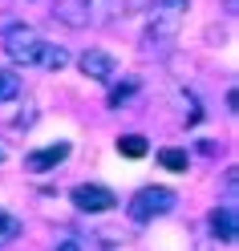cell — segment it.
<instances>
[{
	"instance_id": "6da1fadb",
	"label": "cell",
	"mask_w": 239,
	"mask_h": 251,
	"mask_svg": "<svg viewBox=\"0 0 239 251\" xmlns=\"http://www.w3.org/2000/svg\"><path fill=\"white\" fill-rule=\"evenodd\" d=\"M186 8H190V0H154L150 17H146V41L150 45H170L183 33Z\"/></svg>"
},
{
	"instance_id": "7a4b0ae2",
	"label": "cell",
	"mask_w": 239,
	"mask_h": 251,
	"mask_svg": "<svg viewBox=\"0 0 239 251\" xmlns=\"http://www.w3.org/2000/svg\"><path fill=\"white\" fill-rule=\"evenodd\" d=\"M4 53L12 57V65L33 69V65H41V61H45L49 41H45L37 28H28V25H12L8 33H4Z\"/></svg>"
},
{
	"instance_id": "3957f363",
	"label": "cell",
	"mask_w": 239,
	"mask_h": 251,
	"mask_svg": "<svg viewBox=\"0 0 239 251\" xmlns=\"http://www.w3.org/2000/svg\"><path fill=\"white\" fill-rule=\"evenodd\" d=\"M174 207V191L170 186H142V191L130 199V219L134 223H150V219L166 215Z\"/></svg>"
},
{
	"instance_id": "277c9868",
	"label": "cell",
	"mask_w": 239,
	"mask_h": 251,
	"mask_svg": "<svg viewBox=\"0 0 239 251\" xmlns=\"http://www.w3.org/2000/svg\"><path fill=\"white\" fill-rule=\"evenodd\" d=\"M73 207L77 211H85V215H102V211H109L118 202V195L109 191V186H102V182H81V186H73Z\"/></svg>"
},
{
	"instance_id": "5b68a950",
	"label": "cell",
	"mask_w": 239,
	"mask_h": 251,
	"mask_svg": "<svg viewBox=\"0 0 239 251\" xmlns=\"http://www.w3.org/2000/svg\"><path fill=\"white\" fill-rule=\"evenodd\" d=\"M77 65H81V73L89 77V81H114L118 77V61L109 53H102V49H85Z\"/></svg>"
},
{
	"instance_id": "8992f818",
	"label": "cell",
	"mask_w": 239,
	"mask_h": 251,
	"mask_svg": "<svg viewBox=\"0 0 239 251\" xmlns=\"http://www.w3.org/2000/svg\"><path fill=\"white\" fill-rule=\"evenodd\" d=\"M69 158V142H57V146H41V150H33V154H25V166L28 170H53L57 162H65Z\"/></svg>"
},
{
	"instance_id": "52a82bcc",
	"label": "cell",
	"mask_w": 239,
	"mask_h": 251,
	"mask_svg": "<svg viewBox=\"0 0 239 251\" xmlns=\"http://www.w3.org/2000/svg\"><path fill=\"white\" fill-rule=\"evenodd\" d=\"M53 17L61 25H69V28H85L89 25V0H57Z\"/></svg>"
},
{
	"instance_id": "ba28073f",
	"label": "cell",
	"mask_w": 239,
	"mask_h": 251,
	"mask_svg": "<svg viewBox=\"0 0 239 251\" xmlns=\"http://www.w3.org/2000/svg\"><path fill=\"white\" fill-rule=\"evenodd\" d=\"M211 231H215V239L219 243H235V207L227 202V207H215L211 211Z\"/></svg>"
},
{
	"instance_id": "9c48e42d",
	"label": "cell",
	"mask_w": 239,
	"mask_h": 251,
	"mask_svg": "<svg viewBox=\"0 0 239 251\" xmlns=\"http://www.w3.org/2000/svg\"><path fill=\"white\" fill-rule=\"evenodd\" d=\"M17 98H21V77L8 73V69H0V105L17 101Z\"/></svg>"
},
{
	"instance_id": "30bf717a",
	"label": "cell",
	"mask_w": 239,
	"mask_h": 251,
	"mask_svg": "<svg viewBox=\"0 0 239 251\" xmlns=\"http://www.w3.org/2000/svg\"><path fill=\"white\" fill-rule=\"evenodd\" d=\"M158 162H162L166 170H174V175H183V170L190 166V158H186V150H174V146H166V150H158Z\"/></svg>"
},
{
	"instance_id": "8fae6325",
	"label": "cell",
	"mask_w": 239,
	"mask_h": 251,
	"mask_svg": "<svg viewBox=\"0 0 239 251\" xmlns=\"http://www.w3.org/2000/svg\"><path fill=\"white\" fill-rule=\"evenodd\" d=\"M118 150L126 154V158H142V154H146V138L142 134H126V138H118Z\"/></svg>"
},
{
	"instance_id": "7c38bea8",
	"label": "cell",
	"mask_w": 239,
	"mask_h": 251,
	"mask_svg": "<svg viewBox=\"0 0 239 251\" xmlns=\"http://www.w3.org/2000/svg\"><path fill=\"white\" fill-rule=\"evenodd\" d=\"M17 235H21V223H17L12 215H4V211H0V247H4V243H12Z\"/></svg>"
},
{
	"instance_id": "4fadbf2b",
	"label": "cell",
	"mask_w": 239,
	"mask_h": 251,
	"mask_svg": "<svg viewBox=\"0 0 239 251\" xmlns=\"http://www.w3.org/2000/svg\"><path fill=\"white\" fill-rule=\"evenodd\" d=\"M138 93V81H126V85H114V93H109V105L114 109H122V101H130Z\"/></svg>"
},
{
	"instance_id": "5bb4252c",
	"label": "cell",
	"mask_w": 239,
	"mask_h": 251,
	"mask_svg": "<svg viewBox=\"0 0 239 251\" xmlns=\"http://www.w3.org/2000/svg\"><path fill=\"white\" fill-rule=\"evenodd\" d=\"M65 61H69V53L61 49V45H57V49L49 45V53H45V61H41V65H45V69H61V65H65Z\"/></svg>"
},
{
	"instance_id": "9a60e30c",
	"label": "cell",
	"mask_w": 239,
	"mask_h": 251,
	"mask_svg": "<svg viewBox=\"0 0 239 251\" xmlns=\"http://www.w3.org/2000/svg\"><path fill=\"white\" fill-rule=\"evenodd\" d=\"M57 251H89V243H81V239H61Z\"/></svg>"
},
{
	"instance_id": "2e32d148",
	"label": "cell",
	"mask_w": 239,
	"mask_h": 251,
	"mask_svg": "<svg viewBox=\"0 0 239 251\" xmlns=\"http://www.w3.org/2000/svg\"><path fill=\"white\" fill-rule=\"evenodd\" d=\"M0 158H4V150H0Z\"/></svg>"
}]
</instances>
